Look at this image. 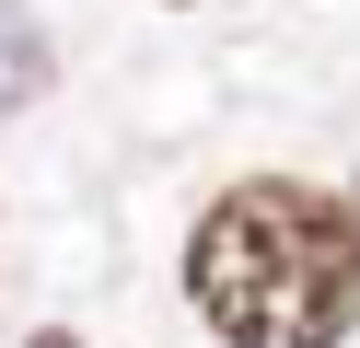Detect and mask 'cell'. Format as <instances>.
<instances>
[{
    "instance_id": "2",
    "label": "cell",
    "mask_w": 360,
    "mask_h": 348,
    "mask_svg": "<svg viewBox=\"0 0 360 348\" xmlns=\"http://www.w3.org/2000/svg\"><path fill=\"white\" fill-rule=\"evenodd\" d=\"M35 93H47V35H35V12H12V0H0V116L35 105Z\"/></svg>"
},
{
    "instance_id": "1",
    "label": "cell",
    "mask_w": 360,
    "mask_h": 348,
    "mask_svg": "<svg viewBox=\"0 0 360 348\" xmlns=\"http://www.w3.org/2000/svg\"><path fill=\"white\" fill-rule=\"evenodd\" d=\"M186 302L233 348H337L360 314V221L326 186H233L186 244Z\"/></svg>"
},
{
    "instance_id": "3",
    "label": "cell",
    "mask_w": 360,
    "mask_h": 348,
    "mask_svg": "<svg viewBox=\"0 0 360 348\" xmlns=\"http://www.w3.org/2000/svg\"><path fill=\"white\" fill-rule=\"evenodd\" d=\"M35 348H82V337H35Z\"/></svg>"
}]
</instances>
